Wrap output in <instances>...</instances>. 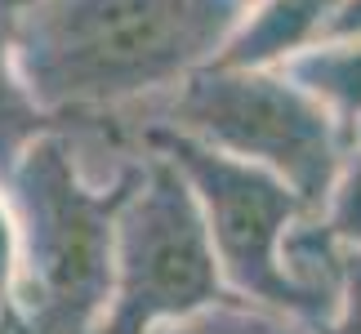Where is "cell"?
Wrapping results in <instances>:
<instances>
[{"mask_svg":"<svg viewBox=\"0 0 361 334\" xmlns=\"http://www.w3.org/2000/svg\"><path fill=\"white\" fill-rule=\"evenodd\" d=\"M335 0H250L232 36L219 49V67L281 72L290 58L322 45Z\"/></svg>","mask_w":361,"mask_h":334,"instance_id":"obj_6","label":"cell"},{"mask_svg":"<svg viewBox=\"0 0 361 334\" xmlns=\"http://www.w3.org/2000/svg\"><path fill=\"white\" fill-rule=\"evenodd\" d=\"M0 326H5V321H0Z\"/></svg>","mask_w":361,"mask_h":334,"instance_id":"obj_15","label":"cell"},{"mask_svg":"<svg viewBox=\"0 0 361 334\" xmlns=\"http://www.w3.org/2000/svg\"><path fill=\"white\" fill-rule=\"evenodd\" d=\"M138 151H157L188 178L192 197L201 205L205 232H210L224 285L237 299L308 326L326 321L335 312V299L299 285L286 272V259H281L286 232L303 214H312L290 183H281L263 165L205 147L201 138L174 130L165 120H147L138 130Z\"/></svg>","mask_w":361,"mask_h":334,"instance_id":"obj_3","label":"cell"},{"mask_svg":"<svg viewBox=\"0 0 361 334\" xmlns=\"http://www.w3.org/2000/svg\"><path fill=\"white\" fill-rule=\"evenodd\" d=\"M245 5H250V0H245Z\"/></svg>","mask_w":361,"mask_h":334,"instance_id":"obj_14","label":"cell"},{"mask_svg":"<svg viewBox=\"0 0 361 334\" xmlns=\"http://www.w3.org/2000/svg\"><path fill=\"white\" fill-rule=\"evenodd\" d=\"M143 156L121 165L107 187L90 183L72 134H40L5 178L18 228V334H94L112 299L116 214L138 183Z\"/></svg>","mask_w":361,"mask_h":334,"instance_id":"obj_2","label":"cell"},{"mask_svg":"<svg viewBox=\"0 0 361 334\" xmlns=\"http://www.w3.org/2000/svg\"><path fill=\"white\" fill-rule=\"evenodd\" d=\"M317 223H322L339 245L361 249V147L357 143L343 151L339 174L326 192L322 210H317Z\"/></svg>","mask_w":361,"mask_h":334,"instance_id":"obj_10","label":"cell"},{"mask_svg":"<svg viewBox=\"0 0 361 334\" xmlns=\"http://www.w3.org/2000/svg\"><path fill=\"white\" fill-rule=\"evenodd\" d=\"M157 120L201 138L224 156L272 170L299 192L312 214L322 210L348 151L335 116L286 72L210 63L165 99Z\"/></svg>","mask_w":361,"mask_h":334,"instance_id":"obj_4","label":"cell"},{"mask_svg":"<svg viewBox=\"0 0 361 334\" xmlns=\"http://www.w3.org/2000/svg\"><path fill=\"white\" fill-rule=\"evenodd\" d=\"M335 272H339L335 312H330L326 321H317L312 334H361V249L339 245Z\"/></svg>","mask_w":361,"mask_h":334,"instance_id":"obj_11","label":"cell"},{"mask_svg":"<svg viewBox=\"0 0 361 334\" xmlns=\"http://www.w3.org/2000/svg\"><path fill=\"white\" fill-rule=\"evenodd\" d=\"M152 334H312L308 321H295V316L255 308L245 299H224L210 303V308L183 316V321H170Z\"/></svg>","mask_w":361,"mask_h":334,"instance_id":"obj_9","label":"cell"},{"mask_svg":"<svg viewBox=\"0 0 361 334\" xmlns=\"http://www.w3.org/2000/svg\"><path fill=\"white\" fill-rule=\"evenodd\" d=\"M13 13L18 0H0V187L13 174V165L40 134H67V125L49 111H40L27 94L18 63H13Z\"/></svg>","mask_w":361,"mask_h":334,"instance_id":"obj_7","label":"cell"},{"mask_svg":"<svg viewBox=\"0 0 361 334\" xmlns=\"http://www.w3.org/2000/svg\"><path fill=\"white\" fill-rule=\"evenodd\" d=\"M281 72L308 89L330 116H335L343 143L353 147V134L361 125V40L357 45H322L299 58H290Z\"/></svg>","mask_w":361,"mask_h":334,"instance_id":"obj_8","label":"cell"},{"mask_svg":"<svg viewBox=\"0 0 361 334\" xmlns=\"http://www.w3.org/2000/svg\"><path fill=\"white\" fill-rule=\"evenodd\" d=\"M13 290H18V228L0 187V321H13Z\"/></svg>","mask_w":361,"mask_h":334,"instance_id":"obj_12","label":"cell"},{"mask_svg":"<svg viewBox=\"0 0 361 334\" xmlns=\"http://www.w3.org/2000/svg\"><path fill=\"white\" fill-rule=\"evenodd\" d=\"M245 0H18L13 63L32 103L99 120L210 67Z\"/></svg>","mask_w":361,"mask_h":334,"instance_id":"obj_1","label":"cell"},{"mask_svg":"<svg viewBox=\"0 0 361 334\" xmlns=\"http://www.w3.org/2000/svg\"><path fill=\"white\" fill-rule=\"evenodd\" d=\"M138 156L143 170L112 236V299L94 334H152L210 303L237 299L224 285L188 178L157 151Z\"/></svg>","mask_w":361,"mask_h":334,"instance_id":"obj_5","label":"cell"},{"mask_svg":"<svg viewBox=\"0 0 361 334\" xmlns=\"http://www.w3.org/2000/svg\"><path fill=\"white\" fill-rule=\"evenodd\" d=\"M357 40H361V0H335V5H330V18H326L322 45H357Z\"/></svg>","mask_w":361,"mask_h":334,"instance_id":"obj_13","label":"cell"}]
</instances>
